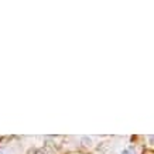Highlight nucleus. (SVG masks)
Segmentation results:
<instances>
[{"label": "nucleus", "mask_w": 154, "mask_h": 154, "mask_svg": "<svg viewBox=\"0 0 154 154\" xmlns=\"http://www.w3.org/2000/svg\"><path fill=\"white\" fill-rule=\"evenodd\" d=\"M82 143H84V146H89V144H91V139H88V137H85L84 140H82Z\"/></svg>", "instance_id": "obj_1"}, {"label": "nucleus", "mask_w": 154, "mask_h": 154, "mask_svg": "<svg viewBox=\"0 0 154 154\" xmlns=\"http://www.w3.org/2000/svg\"><path fill=\"white\" fill-rule=\"evenodd\" d=\"M34 154H47L44 150H37V151H34Z\"/></svg>", "instance_id": "obj_2"}, {"label": "nucleus", "mask_w": 154, "mask_h": 154, "mask_svg": "<svg viewBox=\"0 0 154 154\" xmlns=\"http://www.w3.org/2000/svg\"><path fill=\"white\" fill-rule=\"evenodd\" d=\"M143 154H154V153L151 151V150H144V151H143Z\"/></svg>", "instance_id": "obj_3"}, {"label": "nucleus", "mask_w": 154, "mask_h": 154, "mask_svg": "<svg viewBox=\"0 0 154 154\" xmlns=\"http://www.w3.org/2000/svg\"><path fill=\"white\" fill-rule=\"evenodd\" d=\"M123 154H130V151H127V150H125V151H123Z\"/></svg>", "instance_id": "obj_4"}, {"label": "nucleus", "mask_w": 154, "mask_h": 154, "mask_svg": "<svg viewBox=\"0 0 154 154\" xmlns=\"http://www.w3.org/2000/svg\"><path fill=\"white\" fill-rule=\"evenodd\" d=\"M0 154H5V151H3V150H0Z\"/></svg>", "instance_id": "obj_5"}]
</instances>
